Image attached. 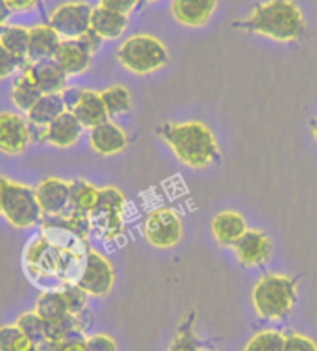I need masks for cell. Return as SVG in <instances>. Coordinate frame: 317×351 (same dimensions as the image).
<instances>
[{
    "instance_id": "12",
    "label": "cell",
    "mask_w": 317,
    "mask_h": 351,
    "mask_svg": "<svg viewBox=\"0 0 317 351\" xmlns=\"http://www.w3.org/2000/svg\"><path fill=\"white\" fill-rule=\"evenodd\" d=\"M236 251L238 261L245 266V268H253V266H262L266 264L271 256H273V242L262 230H249L238 242L232 245Z\"/></svg>"
},
{
    "instance_id": "37",
    "label": "cell",
    "mask_w": 317,
    "mask_h": 351,
    "mask_svg": "<svg viewBox=\"0 0 317 351\" xmlns=\"http://www.w3.org/2000/svg\"><path fill=\"white\" fill-rule=\"evenodd\" d=\"M101 6L125 13V15H130L134 10L140 8V0H101Z\"/></svg>"
},
{
    "instance_id": "34",
    "label": "cell",
    "mask_w": 317,
    "mask_h": 351,
    "mask_svg": "<svg viewBox=\"0 0 317 351\" xmlns=\"http://www.w3.org/2000/svg\"><path fill=\"white\" fill-rule=\"evenodd\" d=\"M284 351H317V344L310 337L295 331L284 332Z\"/></svg>"
},
{
    "instance_id": "44",
    "label": "cell",
    "mask_w": 317,
    "mask_h": 351,
    "mask_svg": "<svg viewBox=\"0 0 317 351\" xmlns=\"http://www.w3.org/2000/svg\"><path fill=\"white\" fill-rule=\"evenodd\" d=\"M36 346V351H58V344L52 342V340H45V342H39Z\"/></svg>"
},
{
    "instance_id": "3",
    "label": "cell",
    "mask_w": 317,
    "mask_h": 351,
    "mask_svg": "<svg viewBox=\"0 0 317 351\" xmlns=\"http://www.w3.org/2000/svg\"><path fill=\"white\" fill-rule=\"evenodd\" d=\"M156 132L173 149L175 156L193 169H203L221 160L216 134L203 121L165 123Z\"/></svg>"
},
{
    "instance_id": "16",
    "label": "cell",
    "mask_w": 317,
    "mask_h": 351,
    "mask_svg": "<svg viewBox=\"0 0 317 351\" xmlns=\"http://www.w3.org/2000/svg\"><path fill=\"white\" fill-rule=\"evenodd\" d=\"M219 0H173L171 13L177 23L188 28H201L208 25L216 13Z\"/></svg>"
},
{
    "instance_id": "27",
    "label": "cell",
    "mask_w": 317,
    "mask_h": 351,
    "mask_svg": "<svg viewBox=\"0 0 317 351\" xmlns=\"http://www.w3.org/2000/svg\"><path fill=\"white\" fill-rule=\"evenodd\" d=\"M36 313L45 322H52V319H58L65 316V314H69L62 290H45V292H41V295L38 298V303H36Z\"/></svg>"
},
{
    "instance_id": "28",
    "label": "cell",
    "mask_w": 317,
    "mask_h": 351,
    "mask_svg": "<svg viewBox=\"0 0 317 351\" xmlns=\"http://www.w3.org/2000/svg\"><path fill=\"white\" fill-rule=\"evenodd\" d=\"M199 339L195 335V311H190L177 329V335L173 339L167 351H199Z\"/></svg>"
},
{
    "instance_id": "49",
    "label": "cell",
    "mask_w": 317,
    "mask_h": 351,
    "mask_svg": "<svg viewBox=\"0 0 317 351\" xmlns=\"http://www.w3.org/2000/svg\"><path fill=\"white\" fill-rule=\"evenodd\" d=\"M199 351H212V350H199Z\"/></svg>"
},
{
    "instance_id": "33",
    "label": "cell",
    "mask_w": 317,
    "mask_h": 351,
    "mask_svg": "<svg viewBox=\"0 0 317 351\" xmlns=\"http://www.w3.org/2000/svg\"><path fill=\"white\" fill-rule=\"evenodd\" d=\"M62 294H64L65 305L71 314H77L84 311L88 306V294L84 292L82 288L78 285H65L64 288H60Z\"/></svg>"
},
{
    "instance_id": "14",
    "label": "cell",
    "mask_w": 317,
    "mask_h": 351,
    "mask_svg": "<svg viewBox=\"0 0 317 351\" xmlns=\"http://www.w3.org/2000/svg\"><path fill=\"white\" fill-rule=\"evenodd\" d=\"M39 206L45 216H62L71 206V182L58 177L41 180L36 188Z\"/></svg>"
},
{
    "instance_id": "41",
    "label": "cell",
    "mask_w": 317,
    "mask_h": 351,
    "mask_svg": "<svg viewBox=\"0 0 317 351\" xmlns=\"http://www.w3.org/2000/svg\"><path fill=\"white\" fill-rule=\"evenodd\" d=\"M8 6L13 13H21V12H28L39 4V0H6Z\"/></svg>"
},
{
    "instance_id": "5",
    "label": "cell",
    "mask_w": 317,
    "mask_h": 351,
    "mask_svg": "<svg viewBox=\"0 0 317 351\" xmlns=\"http://www.w3.org/2000/svg\"><path fill=\"white\" fill-rule=\"evenodd\" d=\"M117 60L134 75L147 77L169 64V51L158 38L138 34L121 43L117 49Z\"/></svg>"
},
{
    "instance_id": "8",
    "label": "cell",
    "mask_w": 317,
    "mask_h": 351,
    "mask_svg": "<svg viewBox=\"0 0 317 351\" xmlns=\"http://www.w3.org/2000/svg\"><path fill=\"white\" fill-rule=\"evenodd\" d=\"M184 234V223L178 212L169 206L156 208L143 221V237L153 247L169 250L175 247Z\"/></svg>"
},
{
    "instance_id": "36",
    "label": "cell",
    "mask_w": 317,
    "mask_h": 351,
    "mask_svg": "<svg viewBox=\"0 0 317 351\" xmlns=\"http://www.w3.org/2000/svg\"><path fill=\"white\" fill-rule=\"evenodd\" d=\"M89 351H117V342L110 335H91L86 339Z\"/></svg>"
},
{
    "instance_id": "1",
    "label": "cell",
    "mask_w": 317,
    "mask_h": 351,
    "mask_svg": "<svg viewBox=\"0 0 317 351\" xmlns=\"http://www.w3.org/2000/svg\"><path fill=\"white\" fill-rule=\"evenodd\" d=\"M86 255L62 250L45 237H39L26 245V275L32 279L34 285L54 281L58 290L64 288L65 285H77L78 277L82 274Z\"/></svg>"
},
{
    "instance_id": "26",
    "label": "cell",
    "mask_w": 317,
    "mask_h": 351,
    "mask_svg": "<svg viewBox=\"0 0 317 351\" xmlns=\"http://www.w3.org/2000/svg\"><path fill=\"white\" fill-rule=\"evenodd\" d=\"M99 190L91 182L84 179H75L71 182V206L73 210L82 212V214H89L95 206L97 199H99Z\"/></svg>"
},
{
    "instance_id": "24",
    "label": "cell",
    "mask_w": 317,
    "mask_h": 351,
    "mask_svg": "<svg viewBox=\"0 0 317 351\" xmlns=\"http://www.w3.org/2000/svg\"><path fill=\"white\" fill-rule=\"evenodd\" d=\"M41 90L38 88V84L34 82L32 75L28 73L26 67H23L21 75L15 78L12 88V101L15 104V108L23 112V114H28L36 102L41 99Z\"/></svg>"
},
{
    "instance_id": "6",
    "label": "cell",
    "mask_w": 317,
    "mask_h": 351,
    "mask_svg": "<svg viewBox=\"0 0 317 351\" xmlns=\"http://www.w3.org/2000/svg\"><path fill=\"white\" fill-rule=\"evenodd\" d=\"M125 210L127 197L119 188L108 186L99 190L93 210L89 212L91 232L102 240H117L125 234Z\"/></svg>"
},
{
    "instance_id": "21",
    "label": "cell",
    "mask_w": 317,
    "mask_h": 351,
    "mask_svg": "<svg viewBox=\"0 0 317 351\" xmlns=\"http://www.w3.org/2000/svg\"><path fill=\"white\" fill-rule=\"evenodd\" d=\"M62 38L51 25H36L30 28L28 39V64L54 56Z\"/></svg>"
},
{
    "instance_id": "2",
    "label": "cell",
    "mask_w": 317,
    "mask_h": 351,
    "mask_svg": "<svg viewBox=\"0 0 317 351\" xmlns=\"http://www.w3.org/2000/svg\"><path fill=\"white\" fill-rule=\"evenodd\" d=\"M232 26L284 43L299 41L306 34L303 10L293 0H267L254 8L247 19L236 21Z\"/></svg>"
},
{
    "instance_id": "7",
    "label": "cell",
    "mask_w": 317,
    "mask_h": 351,
    "mask_svg": "<svg viewBox=\"0 0 317 351\" xmlns=\"http://www.w3.org/2000/svg\"><path fill=\"white\" fill-rule=\"evenodd\" d=\"M2 216L15 229H28L41 223L43 210L39 206L36 188H30L19 182H12L6 188L4 203H2Z\"/></svg>"
},
{
    "instance_id": "46",
    "label": "cell",
    "mask_w": 317,
    "mask_h": 351,
    "mask_svg": "<svg viewBox=\"0 0 317 351\" xmlns=\"http://www.w3.org/2000/svg\"><path fill=\"white\" fill-rule=\"evenodd\" d=\"M312 130H314V136H316L317 140V119L316 121H312Z\"/></svg>"
},
{
    "instance_id": "9",
    "label": "cell",
    "mask_w": 317,
    "mask_h": 351,
    "mask_svg": "<svg viewBox=\"0 0 317 351\" xmlns=\"http://www.w3.org/2000/svg\"><path fill=\"white\" fill-rule=\"evenodd\" d=\"M115 282V269L106 256L95 250H89L84 261L82 274L78 277V287L93 298H104L112 292Z\"/></svg>"
},
{
    "instance_id": "32",
    "label": "cell",
    "mask_w": 317,
    "mask_h": 351,
    "mask_svg": "<svg viewBox=\"0 0 317 351\" xmlns=\"http://www.w3.org/2000/svg\"><path fill=\"white\" fill-rule=\"evenodd\" d=\"M30 344L32 342L26 339L17 324L0 327V351H25Z\"/></svg>"
},
{
    "instance_id": "25",
    "label": "cell",
    "mask_w": 317,
    "mask_h": 351,
    "mask_svg": "<svg viewBox=\"0 0 317 351\" xmlns=\"http://www.w3.org/2000/svg\"><path fill=\"white\" fill-rule=\"evenodd\" d=\"M28 39L30 28L19 25H4L0 28V43L19 60L23 67L28 64Z\"/></svg>"
},
{
    "instance_id": "11",
    "label": "cell",
    "mask_w": 317,
    "mask_h": 351,
    "mask_svg": "<svg viewBox=\"0 0 317 351\" xmlns=\"http://www.w3.org/2000/svg\"><path fill=\"white\" fill-rule=\"evenodd\" d=\"M30 128L28 119L13 112L0 114V153L17 156L28 149Z\"/></svg>"
},
{
    "instance_id": "47",
    "label": "cell",
    "mask_w": 317,
    "mask_h": 351,
    "mask_svg": "<svg viewBox=\"0 0 317 351\" xmlns=\"http://www.w3.org/2000/svg\"><path fill=\"white\" fill-rule=\"evenodd\" d=\"M153 2H156V0H140V8L145 6V4H153Z\"/></svg>"
},
{
    "instance_id": "19",
    "label": "cell",
    "mask_w": 317,
    "mask_h": 351,
    "mask_svg": "<svg viewBox=\"0 0 317 351\" xmlns=\"http://www.w3.org/2000/svg\"><path fill=\"white\" fill-rule=\"evenodd\" d=\"M212 232H214V238L221 247H232L247 232V221L240 212L223 210L214 217Z\"/></svg>"
},
{
    "instance_id": "30",
    "label": "cell",
    "mask_w": 317,
    "mask_h": 351,
    "mask_svg": "<svg viewBox=\"0 0 317 351\" xmlns=\"http://www.w3.org/2000/svg\"><path fill=\"white\" fill-rule=\"evenodd\" d=\"M17 326L32 344H39V342L49 340L47 339V322L36 311L21 314L19 319H17Z\"/></svg>"
},
{
    "instance_id": "23",
    "label": "cell",
    "mask_w": 317,
    "mask_h": 351,
    "mask_svg": "<svg viewBox=\"0 0 317 351\" xmlns=\"http://www.w3.org/2000/svg\"><path fill=\"white\" fill-rule=\"evenodd\" d=\"M67 112L65 102L62 99V93H43L32 110L26 114V119L32 125H39V127H49L56 117Z\"/></svg>"
},
{
    "instance_id": "22",
    "label": "cell",
    "mask_w": 317,
    "mask_h": 351,
    "mask_svg": "<svg viewBox=\"0 0 317 351\" xmlns=\"http://www.w3.org/2000/svg\"><path fill=\"white\" fill-rule=\"evenodd\" d=\"M73 114H75L78 121L82 123V127L88 128V130L110 119L108 110H106L104 101H102V95L99 91L93 90H84L80 101L73 110Z\"/></svg>"
},
{
    "instance_id": "13",
    "label": "cell",
    "mask_w": 317,
    "mask_h": 351,
    "mask_svg": "<svg viewBox=\"0 0 317 351\" xmlns=\"http://www.w3.org/2000/svg\"><path fill=\"white\" fill-rule=\"evenodd\" d=\"M52 60L56 62L67 77H80L91 67L93 52L84 45L80 38L62 39Z\"/></svg>"
},
{
    "instance_id": "42",
    "label": "cell",
    "mask_w": 317,
    "mask_h": 351,
    "mask_svg": "<svg viewBox=\"0 0 317 351\" xmlns=\"http://www.w3.org/2000/svg\"><path fill=\"white\" fill-rule=\"evenodd\" d=\"M58 351H89L86 340H67V342H56Z\"/></svg>"
},
{
    "instance_id": "17",
    "label": "cell",
    "mask_w": 317,
    "mask_h": 351,
    "mask_svg": "<svg viewBox=\"0 0 317 351\" xmlns=\"http://www.w3.org/2000/svg\"><path fill=\"white\" fill-rule=\"evenodd\" d=\"M25 67L32 75L34 82L38 84L41 93H62L67 88V78L69 77L52 58L30 62Z\"/></svg>"
},
{
    "instance_id": "40",
    "label": "cell",
    "mask_w": 317,
    "mask_h": 351,
    "mask_svg": "<svg viewBox=\"0 0 317 351\" xmlns=\"http://www.w3.org/2000/svg\"><path fill=\"white\" fill-rule=\"evenodd\" d=\"M80 39H82L84 45L88 47L89 51L93 52V54H95V52L99 51V49H101L102 41H104V39H102L101 36H97V34L93 32V30H91V28H89V30L86 34H82V36H80Z\"/></svg>"
},
{
    "instance_id": "18",
    "label": "cell",
    "mask_w": 317,
    "mask_h": 351,
    "mask_svg": "<svg viewBox=\"0 0 317 351\" xmlns=\"http://www.w3.org/2000/svg\"><path fill=\"white\" fill-rule=\"evenodd\" d=\"M82 132V123L78 121L75 114L64 112L47 127V143H51L52 147L58 149H69L77 145Z\"/></svg>"
},
{
    "instance_id": "48",
    "label": "cell",
    "mask_w": 317,
    "mask_h": 351,
    "mask_svg": "<svg viewBox=\"0 0 317 351\" xmlns=\"http://www.w3.org/2000/svg\"><path fill=\"white\" fill-rule=\"evenodd\" d=\"M25 351H36V346H34V344H30V346H28V348H26Z\"/></svg>"
},
{
    "instance_id": "10",
    "label": "cell",
    "mask_w": 317,
    "mask_h": 351,
    "mask_svg": "<svg viewBox=\"0 0 317 351\" xmlns=\"http://www.w3.org/2000/svg\"><path fill=\"white\" fill-rule=\"evenodd\" d=\"M91 12L88 2H65L52 12L49 25L62 39H77L91 28Z\"/></svg>"
},
{
    "instance_id": "4",
    "label": "cell",
    "mask_w": 317,
    "mask_h": 351,
    "mask_svg": "<svg viewBox=\"0 0 317 351\" xmlns=\"http://www.w3.org/2000/svg\"><path fill=\"white\" fill-rule=\"evenodd\" d=\"M299 277L266 274L253 288L256 314L264 319H284L297 303Z\"/></svg>"
},
{
    "instance_id": "29",
    "label": "cell",
    "mask_w": 317,
    "mask_h": 351,
    "mask_svg": "<svg viewBox=\"0 0 317 351\" xmlns=\"http://www.w3.org/2000/svg\"><path fill=\"white\" fill-rule=\"evenodd\" d=\"M101 95L110 117L128 114L132 110V95L125 86H112L108 90L101 91Z\"/></svg>"
},
{
    "instance_id": "38",
    "label": "cell",
    "mask_w": 317,
    "mask_h": 351,
    "mask_svg": "<svg viewBox=\"0 0 317 351\" xmlns=\"http://www.w3.org/2000/svg\"><path fill=\"white\" fill-rule=\"evenodd\" d=\"M75 326L78 331H82L84 335H88V331L93 327V314L89 311V306H86L84 311L75 314Z\"/></svg>"
},
{
    "instance_id": "15",
    "label": "cell",
    "mask_w": 317,
    "mask_h": 351,
    "mask_svg": "<svg viewBox=\"0 0 317 351\" xmlns=\"http://www.w3.org/2000/svg\"><path fill=\"white\" fill-rule=\"evenodd\" d=\"M89 145L97 154L114 156L123 153L128 145L127 132L114 121H104L97 127L89 128Z\"/></svg>"
},
{
    "instance_id": "39",
    "label": "cell",
    "mask_w": 317,
    "mask_h": 351,
    "mask_svg": "<svg viewBox=\"0 0 317 351\" xmlns=\"http://www.w3.org/2000/svg\"><path fill=\"white\" fill-rule=\"evenodd\" d=\"M82 93V88H65V90L62 91V99H64L67 112H73V110H75V106H77L78 101H80Z\"/></svg>"
},
{
    "instance_id": "43",
    "label": "cell",
    "mask_w": 317,
    "mask_h": 351,
    "mask_svg": "<svg viewBox=\"0 0 317 351\" xmlns=\"http://www.w3.org/2000/svg\"><path fill=\"white\" fill-rule=\"evenodd\" d=\"M12 10L8 6L6 0H0V28L4 25H8V19L12 17Z\"/></svg>"
},
{
    "instance_id": "35",
    "label": "cell",
    "mask_w": 317,
    "mask_h": 351,
    "mask_svg": "<svg viewBox=\"0 0 317 351\" xmlns=\"http://www.w3.org/2000/svg\"><path fill=\"white\" fill-rule=\"evenodd\" d=\"M19 69H23V65H21L19 60L13 56L12 52L8 51L6 47L0 43V80L10 78Z\"/></svg>"
},
{
    "instance_id": "20",
    "label": "cell",
    "mask_w": 317,
    "mask_h": 351,
    "mask_svg": "<svg viewBox=\"0 0 317 351\" xmlns=\"http://www.w3.org/2000/svg\"><path fill=\"white\" fill-rule=\"evenodd\" d=\"M127 28L128 15L115 12V10H110V8H104L101 4L93 8V12H91V30L97 36H101L104 41L121 38Z\"/></svg>"
},
{
    "instance_id": "45",
    "label": "cell",
    "mask_w": 317,
    "mask_h": 351,
    "mask_svg": "<svg viewBox=\"0 0 317 351\" xmlns=\"http://www.w3.org/2000/svg\"><path fill=\"white\" fill-rule=\"evenodd\" d=\"M8 184H10V179L0 177V214H2V203H4V195H6Z\"/></svg>"
},
{
    "instance_id": "31",
    "label": "cell",
    "mask_w": 317,
    "mask_h": 351,
    "mask_svg": "<svg viewBox=\"0 0 317 351\" xmlns=\"http://www.w3.org/2000/svg\"><path fill=\"white\" fill-rule=\"evenodd\" d=\"M243 351H284V332L267 329L254 335Z\"/></svg>"
}]
</instances>
